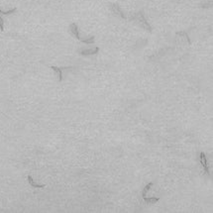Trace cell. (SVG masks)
Listing matches in <instances>:
<instances>
[{
	"label": "cell",
	"mask_w": 213,
	"mask_h": 213,
	"mask_svg": "<svg viewBox=\"0 0 213 213\" xmlns=\"http://www.w3.org/2000/svg\"><path fill=\"white\" fill-rule=\"evenodd\" d=\"M153 185H154V182H149V184L146 185V187H145V188L143 189V192H142V197L146 196V193H147L149 190H150L151 187H153Z\"/></svg>",
	"instance_id": "9c48e42d"
},
{
	"label": "cell",
	"mask_w": 213,
	"mask_h": 213,
	"mask_svg": "<svg viewBox=\"0 0 213 213\" xmlns=\"http://www.w3.org/2000/svg\"><path fill=\"white\" fill-rule=\"evenodd\" d=\"M4 30V20H3L2 16H0V31H3Z\"/></svg>",
	"instance_id": "8fae6325"
},
{
	"label": "cell",
	"mask_w": 213,
	"mask_h": 213,
	"mask_svg": "<svg viewBox=\"0 0 213 213\" xmlns=\"http://www.w3.org/2000/svg\"><path fill=\"white\" fill-rule=\"evenodd\" d=\"M28 182L30 184V185H32L34 188H43V187H46L45 184H36V182L34 181V180H33L32 175H28Z\"/></svg>",
	"instance_id": "52a82bcc"
},
{
	"label": "cell",
	"mask_w": 213,
	"mask_h": 213,
	"mask_svg": "<svg viewBox=\"0 0 213 213\" xmlns=\"http://www.w3.org/2000/svg\"><path fill=\"white\" fill-rule=\"evenodd\" d=\"M69 32L73 34V35L76 37V38L79 40V41L82 42L84 44H93L94 43V37L91 36L89 38H82V36L79 35V27L76 24V23H72L69 25Z\"/></svg>",
	"instance_id": "6da1fadb"
},
{
	"label": "cell",
	"mask_w": 213,
	"mask_h": 213,
	"mask_svg": "<svg viewBox=\"0 0 213 213\" xmlns=\"http://www.w3.org/2000/svg\"><path fill=\"white\" fill-rule=\"evenodd\" d=\"M16 11V8H12L8 10V11H3V10L0 9V14H3V15H10V14H13Z\"/></svg>",
	"instance_id": "30bf717a"
},
{
	"label": "cell",
	"mask_w": 213,
	"mask_h": 213,
	"mask_svg": "<svg viewBox=\"0 0 213 213\" xmlns=\"http://www.w3.org/2000/svg\"><path fill=\"white\" fill-rule=\"evenodd\" d=\"M111 9H112V11L114 12V14H116L117 16H120L121 18H124V19L126 18V17L124 16L123 12L121 11L120 7L117 4H111Z\"/></svg>",
	"instance_id": "8992f818"
},
{
	"label": "cell",
	"mask_w": 213,
	"mask_h": 213,
	"mask_svg": "<svg viewBox=\"0 0 213 213\" xmlns=\"http://www.w3.org/2000/svg\"><path fill=\"white\" fill-rule=\"evenodd\" d=\"M52 67V69L53 70H55V73H57V76H59V82H63V69H70L72 67H62V69H60V67H57V66H51Z\"/></svg>",
	"instance_id": "5b68a950"
},
{
	"label": "cell",
	"mask_w": 213,
	"mask_h": 213,
	"mask_svg": "<svg viewBox=\"0 0 213 213\" xmlns=\"http://www.w3.org/2000/svg\"><path fill=\"white\" fill-rule=\"evenodd\" d=\"M98 52H99V48L98 47H95L94 49L82 50V52H80V55L82 56H92V55H96Z\"/></svg>",
	"instance_id": "3957f363"
},
{
	"label": "cell",
	"mask_w": 213,
	"mask_h": 213,
	"mask_svg": "<svg viewBox=\"0 0 213 213\" xmlns=\"http://www.w3.org/2000/svg\"><path fill=\"white\" fill-rule=\"evenodd\" d=\"M200 162H201V165H202V167H203L205 172L207 174H209V167L207 164V159H206V156L204 153H200Z\"/></svg>",
	"instance_id": "277c9868"
},
{
	"label": "cell",
	"mask_w": 213,
	"mask_h": 213,
	"mask_svg": "<svg viewBox=\"0 0 213 213\" xmlns=\"http://www.w3.org/2000/svg\"><path fill=\"white\" fill-rule=\"evenodd\" d=\"M131 20H134L136 21L138 24H140L144 29L148 30L149 32H152V27L149 25V23L147 22V20L145 19V16H144V13L142 11H139L138 13H136L132 18H130Z\"/></svg>",
	"instance_id": "7a4b0ae2"
},
{
	"label": "cell",
	"mask_w": 213,
	"mask_h": 213,
	"mask_svg": "<svg viewBox=\"0 0 213 213\" xmlns=\"http://www.w3.org/2000/svg\"><path fill=\"white\" fill-rule=\"evenodd\" d=\"M143 199L145 200V202H146V203H148V204H152V203H155V202H158L159 201V198L158 197H147V196H144L143 197Z\"/></svg>",
	"instance_id": "ba28073f"
}]
</instances>
